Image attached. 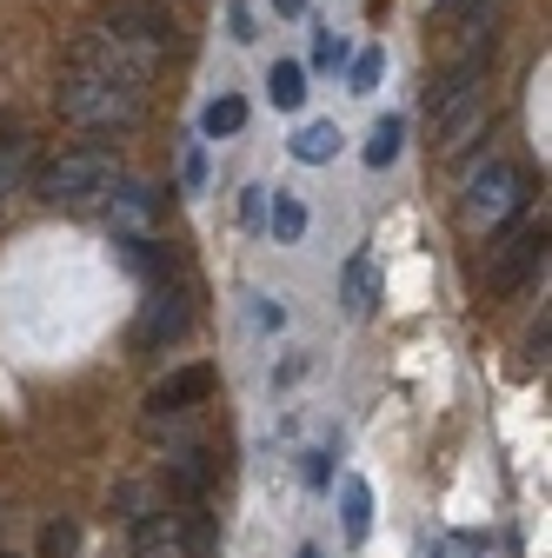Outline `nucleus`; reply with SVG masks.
<instances>
[{"label": "nucleus", "mask_w": 552, "mask_h": 558, "mask_svg": "<svg viewBox=\"0 0 552 558\" xmlns=\"http://www.w3.org/2000/svg\"><path fill=\"white\" fill-rule=\"evenodd\" d=\"M300 558H320V551H313V545H307V551H300Z\"/></svg>", "instance_id": "nucleus-29"}, {"label": "nucleus", "mask_w": 552, "mask_h": 558, "mask_svg": "<svg viewBox=\"0 0 552 558\" xmlns=\"http://www.w3.org/2000/svg\"><path fill=\"white\" fill-rule=\"evenodd\" d=\"M247 220H253V227L266 220V186H247Z\"/></svg>", "instance_id": "nucleus-24"}, {"label": "nucleus", "mask_w": 552, "mask_h": 558, "mask_svg": "<svg viewBox=\"0 0 552 558\" xmlns=\"http://www.w3.org/2000/svg\"><path fill=\"white\" fill-rule=\"evenodd\" d=\"M187 326H193L187 287H180V279H154L147 306H141V326H133V345H141V353H160V345H173Z\"/></svg>", "instance_id": "nucleus-5"}, {"label": "nucleus", "mask_w": 552, "mask_h": 558, "mask_svg": "<svg viewBox=\"0 0 552 558\" xmlns=\"http://www.w3.org/2000/svg\"><path fill=\"white\" fill-rule=\"evenodd\" d=\"M214 472H220L214 452H206V446H187V452L167 459L160 485H167V499H173V506H200V499H206V485H214Z\"/></svg>", "instance_id": "nucleus-9"}, {"label": "nucleus", "mask_w": 552, "mask_h": 558, "mask_svg": "<svg viewBox=\"0 0 552 558\" xmlns=\"http://www.w3.org/2000/svg\"><path fill=\"white\" fill-rule=\"evenodd\" d=\"M240 126H247V100H240V94L206 100V113H200V133H206V140H227V133H240Z\"/></svg>", "instance_id": "nucleus-15"}, {"label": "nucleus", "mask_w": 552, "mask_h": 558, "mask_svg": "<svg viewBox=\"0 0 552 558\" xmlns=\"http://www.w3.org/2000/svg\"><path fill=\"white\" fill-rule=\"evenodd\" d=\"M339 532H347V545H367V532H373V493H367V478L339 485Z\"/></svg>", "instance_id": "nucleus-12"}, {"label": "nucleus", "mask_w": 552, "mask_h": 558, "mask_svg": "<svg viewBox=\"0 0 552 558\" xmlns=\"http://www.w3.org/2000/svg\"><path fill=\"white\" fill-rule=\"evenodd\" d=\"M94 27H113V34H127V40H141V47H160V53L173 47V21L154 8V0H107Z\"/></svg>", "instance_id": "nucleus-7"}, {"label": "nucleus", "mask_w": 552, "mask_h": 558, "mask_svg": "<svg viewBox=\"0 0 552 558\" xmlns=\"http://www.w3.org/2000/svg\"><path fill=\"white\" fill-rule=\"evenodd\" d=\"M380 74H386V53H380V47L353 53V60H347V94H373V87H380Z\"/></svg>", "instance_id": "nucleus-19"}, {"label": "nucleus", "mask_w": 552, "mask_h": 558, "mask_svg": "<svg viewBox=\"0 0 552 558\" xmlns=\"http://www.w3.org/2000/svg\"><path fill=\"white\" fill-rule=\"evenodd\" d=\"M399 140H406V120H399V113H386V120L367 133V167H373V173L399 160Z\"/></svg>", "instance_id": "nucleus-16"}, {"label": "nucleus", "mask_w": 552, "mask_h": 558, "mask_svg": "<svg viewBox=\"0 0 552 558\" xmlns=\"http://www.w3.org/2000/svg\"><path fill=\"white\" fill-rule=\"evenodd\" d=\"M433 133H440V154H459L466 140H479L487 133V87H459L433 100Z\"/></svg>", "instance_id": "nucleus-6"}, {"label": "nucleus", "mask_w": 552, "mask_h": 558, "mask_svg": "<svg viewBox=\"0 0 552 558\" xmlns=\"http://www.w3.org/2000/svg\"><path fill=\"white\" fill-rule=\"evenodd\" d=\"M420 558H446V545H420Z\"/></svg>", "instance_id": "nucleus-28"}, {"label": "nucleus", "mask_w": 552, "mask_h": 558, "mask_svg": "<svg viewBox=\"0 0 552 558\" xmlns=\"http://www.w3.org/2000/svg\"><path fill=\"white\" fill-rule=\"evenodd\" d=\"M339 154V126L333 120H307L300 133H293V160H307V167H326Z\"/></svg>", "instance_id": "nucleus-13"}, {"label": "nucleus", "mask_w": 552, "mask_h": 558, "mask_svg": "<svg viewBox=\"0 0 552 558\" xmlns=\"http://www.w3.org/2000/svg\"><path fill=\"white\" fill-rule=\"evenodd\" d=\"M74 545H81V525H74V519H53V525L40 532V551H47V558H67Z\"/></svg>", "instance_id": "nucleus-20"}, {"label": "nucleus", "mask_w": 552, "mask_h": 558, "mask_svg": "<svg viewBox=\"0 0 552 558\" xmlns=\"http://www.w3.org/2000/svg\"><path fill=\"white\" fill-rule=\"evenodd\" d=\"M266 94H273V107H300L307 100V66H293V60H280V66H273V74H266Z\"/></svg>", "instance_id": "nucleus-17"}, {"label": "nucleus", "mask_w": 552, "mask_h": 558, "mask_svg": "<svg viewBox=\"0 0 552 558\" xmlns=\"http://www.w3.org/2000/svg\"><path fill=\"white\" fill-rule=\"evenodd\" d=\"M440 8H446V14H479L487 0H440Z\"/></svg>", "instance_id": "nucleus-26"}, {"label": "nucleus", "mask_w": 552, "mask_h": 558, "mask_svg": "<svg viewBox=\"0 0 552 558\" xmlns=\"http://www.w3.org/2000/svg\"><path fill=\"white\" fill-rule=\"evenodd\" d=\"M526 206V180L506 167V160H487L472 180H466V220L472 227H500V220H513Z\"/></svg>", "instance_id": "nucleus-3"}, {"label": "nucleus", "mask_w": 552, "mask_h": 558, "mask_svg": "<svg viewBox=\"0 0 552 558\" xmlns=\"http://www.w3.org/2000/svg\"><path fill=\"white\" fill-rule=\"evenodd\" d=\"M339 300H347V313H353V319H367V313L380 306V266H373L367 253H353V259H347V279H339Z\"/></svg>", "instance_id": "nucleus-11"}, {"label": "nucleus", "mask_w": 552, "mask_h": 558, "mask_svg": "<svg viewBox=\"0 0 552 558\" xmlns=\"http://www.w3.org/2000/svg\"><path fill=\"white\" fill-rule=\"evenodd\" d=\"M27 160H34V140H27V133H8V140H0V199H8V193H21V180H27Z\"/></svg>", "instance_id": "nucleus-14"}, {"label": "nucleus", "mask_w": 552, "mask_h": 558, "mask_svg": "<svg viewBox=\"0 0 552 558\" xmlns=\"http://www.w3.org/2000/svg\"><path fill=\"white\" fill-rule=\"evenodd\" d=\"M113 180H120V160L107 147H74V154H60V160L40 167L34 193L47 206H67V214H87V206H100L113 193Z\"/></svg>", "instance_id": "nucleus-2"}, {"label": "nucleus", "mask_w": 552, "mask_h": 558, "mask_svg": "<svg viewBox=\"0 0 552 558\" xmlns=\"http://www.w3.org/2000/svg\"><path fill=\"white\" fill-rule=\"evenodd\" d=\"M300 472H307V485H326V472H333V459H326V452H307V465H300Z\"/></svg>", "instance_id": "nucleus-23"}, {"label": "nucleus", "mask_w": 552, "mask_h": 558, "mask_svg": "<svg viewBox=\"0 0 552 558\" xmlns=\"http://www.w3.org/2000/svg\"><path fill=\"white\" fill-rule=\"evenodd\" d=\"M113 220H120V233H141L154 214H160V193L147 186V180H113Z\"/></svg>", "instance_id": "nucleus-10"}, {"label": "nucleus", "mask_w": 552, "mask_h": 558, "mask_svg": "<svg viewBox=\"0 0 552 558\" xmlns=\"http://www.w3.org/2000/svg\"><path fill=\"white\" fill-rule=\"evenodd\" d=\"M214 386H220L214 366H180V373H167V379L147 392V412H154V418H167V412H193V405L214 399Z\"/></svg>", "instance_id": "nucleus-8"}, {"label": "nucleus", "mask_w": 552, "mask_h": 558, "mask_svg": "<svg viewBox=\"0 0 552 558\" xmlns=\"http://www.w3.org/2000/svg\"><path fill=\"white\" fill-rule=\"evenodd\" d=\"M266 227H273V240H300V233H307V206H300L293 193H273Z\"/></svg>", "instance_id": "nucleus-18"}, {"label": "nucleus", "mask_w": 552, "mask_h": 558, "mask_svg": "<svg viewBox=\"0 0 552 558\" xmlns=\"http://www.w3.org/2000/svg\"><path fill=\"white\" fill-rule=\"evenodd\" d=\"M154 66H160V47H141V40L113 34V27H87L74 40V53H67V66H60L53 107H60V120L94 126V133L133 126V113H141V100H147Z\"/></svg>", "instance_id": "nucleus-1"}, {"label": "nucleus", "mask_w": 552, "mask_h": 558, "mask_svg": "<svg viewBox=\"0 0 552 558\" xmlns=\"http://www.w3.org/2000/svg\"><path fill=\"white\" fill-rule=\"evenodd\" d=\"M187 186H206V154H200V147L187 154Z\"/></svg>", "instance_id": "nucleus-25"}, {"label": "nucleus", "mask_w": 552, "mask_h": 558, "mask_svg": "<svg viewBox=\"0 0 552 558\" xmlns=\"http://www.w3.org/2000/svg\"><path fill=\"white\" fill-rule=\"evenodd\" d=\"M273 14H287V21H300V14H307V0H273Z\"/></svg>", "instance_id": "nucleus-27"}, {"label": "nucleus", "mask_w": 552, "mask_h": 558, "mask_svg": "<svg viewBox=\"0 0 552 558\" xmlns=\"http://www.w3.org/2000/svg\"><path fill=\"white\" fill-rule=\"evenodd\" d=\"M227 27H233V40H253V14L240 8V0H233V8H227Z\"/></svg>", "instance_id": "nucleus-22"}, {"label": "nucleus", "mask_w": 552, "mask_h": 558, "mask_svg": "<svg viewBox=\"0 0 552 558\" xmlns=\"http://www.w3.org/2000/svg\"><path fill=\"white\" fill-rule=\"evenodd\" d=\"M313 66H347V40H339V34H313Z\"/></svg>", "instance_id": "nucleus-21"}, {"label": "nucleus", "mask_w": 552, "mask_h": 558, "mask_svg": "<svg viewBox=\"0 0 552 558\" xmlns=\"http://www.w3.org/2000/svg\"><path fill=\"white\" fill-rule=\"evenodd\" d=\"M539 259H545V220H526L519 233H506V240L493 246V266H487V293H493V300L519 293L526 279L539 272Z\"/></svg>", "instance_id": "nucleus-4"}]
</instances>
